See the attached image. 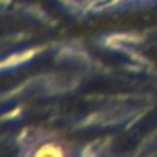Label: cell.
<instances>
[{"mask_svg": "<svg viewBox=\"0 0 157 157\" xmlns=\"http://www.w3.org/2000/svg\"><path fill=\"white\" fill-rule=\"evenodd\" d=\"M34 157H65V154L57 145H43L37 149Z\"/></svg>", "mask_w": 157, "mask_h": 157, "instance_id": "1", "label": "cell"}]
</instances>
